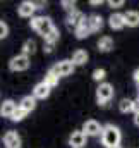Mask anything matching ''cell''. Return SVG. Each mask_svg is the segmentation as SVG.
Here are the masks:
<instances>
[{
    "mask_svg": "<svg viewBox=\"0 0 139 148\" xmlns=\"http://www.w3.org/2000/svg\"><path fill=\"white\" fill-rule=\"evenodd\" d=\"M19 107H21L22 110H26V112L35 110V107H36V98H35V97H31V95H26V97L21 100Z\"/></svg>",
    "mask_w": 139,
    "mask_h": 148,
    "instance_id": "cell-18",
    "label": "cell"
},
{
    "mask_svg": "<svg viewBox=\"0 0 139 148\" xmlns=\"http://www.w3.org/2000/svg\"><path fill=\"white\" fill-rule=\"evenodd\" d=\"M108 5H110L112 9H117V7H122V5H124V0H115V2H113V0H110V2H108Z\"/></svg>",
    "mask_w": 139,
    "mask_h": 148,
    "instance_id": "cell-28",
    "label": "cell"
},
{
    "mask_svg": "<svg viewBox=\"0 0 139 148\" xmlns=\"http://www.w3.org/2000/svg\"><path fill=\"white\" fill-rule=\"evenodd\" d=\"M43 81H45L50 88H53V86H57V84H59V77H57L53 73H50V71L46 73V76H45V79H43Z\"/></svg>",
    "mask_w": 139,
    "mask_h": 148,
    "instance_id": "cell-23",
    "label": "cell"
},
{
    "mask_svg": "<svg viewBox=\"0 0 139 148\" xmlns=\"http://www.w3.org/2000/svg\"><path fill=\"white\" fill-rule=\"evenodd\" d=\"M113 148H122V147H120V145H119V147H113Z\"/></svg>",
    "mask_w": 139,
    "mask_h": 148,
    "instance_id": "cell-34",
    "label": "cell"
},
{
    "mask_svg": "<svg viewBox=\"0 0 139 148\" xmlns=\"http://www.w3.org/2000/svg\"><path fill=\"white\" fill-rule=\"evenodd\" d=\"M7 35H9V26L3 21H0V40L7 38Z\"/></svg>",
    "mask_w": 139,
    "mask_h": 148,
    "instance_id": "cell-26",
    "label": "cell"
},
{
    "mask_svg": "<svg viewBox=\"0 0 139 148\" xmlns=\"http://www.w3.org/2000/svg\"><path fill=\"white\" fill-rule=\"evenodd\" d=\"M103 126H100V122H96L95 119H89L82 124V133L86 136H102Z\"/></svg>",
    "mask_w": 139,
    "mask_h": 148,
    "instance_id": "cell-6",
    "label": "cell"
},
{
    "mask_svg": "<svg viewBox=\"0 0 139 148\" xmlns=\"http://www.w3.org/2000/svg\"><path fill=\"white\" fill-rule=\"evenodd\" d=\"M38 9L36 7V3H33V2H21L19 3V7H17V14L21 16V17H35L33 14H35V10Z\"/></svg>",
    "mask_w": 139,
    "mask_h": 148,
    "instance_id": "cell-8",
    "label": "cell"
},
{
    "mask_svg": "<svg viewBox=\"0 0 139 148\" xmlns=\"http://www.w3.org/2000/svg\"><path fill=\"white\" fill-rule=\"evenodd\" d=\"M113 97V86L110 83H102L98 88H96V100L102 107H106L108 102L112 100Z\"/></svg>",
    "mask_w": 139,
    "mask_h": 148,
    "instance_id": "cell-3",
    "label": "cell"
},
{
    "mask_svg": "<svg viewBox=\"0 0 139 148\" xmlns=\"http://www.w3.org/2000/svg\"><path fill=\"white\" fill-rule=\"evenodd\" d=\"M88 21H89L91 33H96V31H100V29L103 28V17H102L100 14H93V16H89Z\"/></svg>",
    "mask_w": 139,
    "mask_h": 148,
    "instance_id": "cell-16",
    "label": "cell"
},
{
    "mask_svg": "<svg viewBox=\"0 0 139 148\" xmlns=\"http://www.w3.org/2000/svg\"><path fill=\"white\" fill-rule=\"evenodd\" d=\"M35 52H36V41L35 40H26L24 45H22V53L29 57V55H33Z\"/></svg>",
    "mask_w": 139,
    "mask_h": 148,
    "instance_id": "cell-21",
    "label": "cell"
},
{
    "mask_svg": "<svg viewBox=\"0 0 139 148\" xmlns=\"http://www.w3.org/2000/svg\"><path fill=\"white\" fill-rule=\"evenodd\" d=\"M29 24H31V28L35 29L36 33L41 35L43 38H46L53 29H55L52 19H50V17H43V16H36V17H33Z\"/></svg>",
    "mask_w": 139,
    "mask_h": 148,
    "instance_id": "cell-2",
    "label": "cell"
},
{
    "mask_svg": "<svg viewBox=\"0 0 139 148\" xmlns=\"http://www.w3.org/2000/svg\"><path fill=\"white\" fill-rule=\"evenodd\" d=\"M29 64H31L29 57L24 55V53H19V55H16V57L10 59V62H9V69L14 71V73H21V71H26V69L29 67Z\"/></svg>",
    "mask_w": 139,
    "mask_h": 148,
    "instance_id": "cell-4",
    "label": "cell"
},
{
    "mask_svg": "<svg viewBox=\"0 0 139 148\" xmlns=\"http://www.w3.org/2000/svg\"><path fill=\"white\" fill-rule=\"evenodd\" d=\"M98 50L103 52V53L113 50V40H112L110 36H102L100 40H98Z\"/></svg>",
    "mask_w": 139,
    "mask_h": 148,
    "instance_id": "cell-19",
    "label": "cell"
},
{
    "mask_svg": "<svg viewBox=\"0 0 139 148\" xmlns=\"http://www.w3.org/2000/svg\"><path fill=\"white\" fill-rule=\"evenodd\" d=\"M138 98H139V95H138Z\"/></svg>",
    "mask_w": 139,
    "mask_h": 148,
    "instance_id": "cell-35",
    "label": "cell"
},
{
    "mask_svg": "<svg viewBox=\"0 0 139 148\" xmlns=\"http://www.w3.org/2000/svg\"><path fill=\"white\" fill-rule=\"evenodd\" d=\"M26 115H28V112H26V110H22V109H21V107L17 105V109H16V112L12 114L10 121H14V122H21V121H22V119H24Z\"/></svg>",
    "mask_w": 139,
    "mask_h": 148,
    "instance_id": "cell-22",
    "label": "cell"
},
{
    "mask_svg": "<svg viewBox=\"0 0 139 148\" xmlns=\"http://www.w3.org/2000/svg\"><path fill=\"white\" fill-rule=\"evenodd\" d=\"M50 90H52V88H50L45 81H41V83H38L35 88H33V97H35L36 100H38V98H40V100H45V98L50 95Z\"/></svg>",
    "mask_w": 139,
    "mask_h": 148,
    "instance_id": "cell-12",
    "label": "cell"
},
{
    "mask_svg": "<svg viewBox=\"0 0 139 148\" xmlns=\"http://www.w3.org/2000/svg\"><path fill=\"white\" fill-rule=\"evenodd\" d=\"M43 50H45L46 53H52V52H53V45H48V43H45V47H43Z\"/></svg>",
    "mask_w": 139,
    "mask_h": 148,
    "instance_id": "cell-29",
    "label": "cell"
},
{
    "mask_svg": "<svg viewBox=\"0 0 139 148\" xmlns=\"http://www.w3.org/2000/svg\"><path fill=\"white\" fill-rule=\"evenodd\" d=\"M62 5H64V7H65V9H67V10H74V5H76V2H74V0H62Z\"/></svg>",
    "mask_w": 139,
    "mask_h": 148,
    "instance_id": "cell-27",
    "label": "cell"
},
{
    "mask_svg": "<svg viewBox=\"0 0 139 148\" xmlns=\"http://www.w3.org/2000/svg\"><path fill=\"white\" fill-rule=\"evenodd\" d=\"M17 109V105H16V102L14 100H3V103L0 105V115L2 117H12V114L16 112Z\"/></svg>",
    "mask_w": 139,
    "mask_h": 148,
    "instance_id": "cell-14",
    "label": "cell"
},
{
    "mask_svg": "<svg viewBox=\"0 0 139 148\" xmlns=\"http://www.w3.org/2000/svg\"><path fill=\"white\" fill-rule=\"evenodd\" d=\"M59 36H60V35H59V29L55 28V29H53V31H52L48 36L45 38V43H48V45H53L55 41H59Z\"/></svg>",
    "mask_w": 139,
    "mask_h": 148,
    "instance_id": "cell-24",
    "label": "cell"
},
{
    "mask_svg": "<svg viewBox=\"0 0 139 148\" xmlns=\"http://www.w3.org/2000/svg\"><path fill=\"white\" fill-rule=\"evenodd\" d=\"M132 112H134V114H138V112H139V98H138V100H134V110H132Z\"/></svg>",
    "mask_w": 139,
    "mask_h": 148,
    "instance_id": "cell-30",
    "label": "cell"
},
{
    "mask_svg": "<svg viewBox=\"0 0 139 148\" xmlns=\"http://www.w3.org/2000/svg\"><path fill=\"white\" fill-rule=\"evenodd\" d=\"M86 138L88 136L82 131H72V134L69 138V145L72 148H82V147H86Z\"/></svg>",
    "mask_w": 139,
    "mask_h": 148,
    "instance_id": "cell-9",
    "label": "cell"
},
{
    "mask_svg": "<svg viewBox=\"0 0 139 148\" xmlns=\"http://www.w3.org/2000/svg\"><path fill=\"white\" fill-rule=\"evenodd\" d=\"M74 67L76 66H74L72 60H60L50 69V73H53L57 77H62V76H69V74L74 73Z\"/></svg>",
    "mask_w": 139,
    "mask_h": 148,
    "instance_id": "cell-5",
    "label": "cell"
},
{
    "mask_svg": "<svg viewBox=\"0 0 139 148\" xmlns=\"http://www.w3.org/2000/svg\"><path fill=\"white\" fill-rule=\"evenodd\" d=\"M86 16L81 12V10H77V9H74V10H70L69 12V16H67V26L69 28H77L81 23H82V19H84Z\"/></svg>",
    "mask_w": 139,
    "mask_h": 148,
    "instance_id": "cell-10",
    "label": "cell"
},
{
    "mask_svg": "<svg viewBox=\"0 0 139 148\" xmlns=\"http://www.w3.org/2000/svg\"><path fill=\"white\" fill-rule=\"evenodd\" d=\"M74 33H76V38H77V40H84V38H88L89 35H91V28H89V21H88V17L82 19V23L74 29Z\"/></svg>",
    "mask_w": 139,
    "mask_h": 148,
    "instance_id": "cell-11",
    "label": "cell"
},
{
    "mask_svg": "<svg viewBox=\"0 0 139 148\" xmlns=\"http://www.w3.org/2000/svg\"><path fill=\"white\" fill-rule=\"evenodd\" d=\"M72 62H74V66H84L88 62V52L86 50H76L72 53Z\"/></svg>",
    "mask_w": 139,
    "mask_h": 148,
    "instance_id": "cell-17",
    "label": "cell"
},
{
    "mask_svg": "<svg viewBox=\"0 0 139 148\" xmlns=\"http://www.w3.org/2000/svg\"><path fill=\"white\" fill-rule=\"evenodd\" d=\"M108 24H110L112 29H122V28L125 26V17H124V14H120V12L112 14V16L108 17Z\"/></svg>",
    "mask_w": 139,
    "mask_h": 148,
    "instance_id": "cell-13",
    "label": "cell"
},
{
    "mask_svg": "<svg viewBox=\"0 0 139 148\" xmlns=\"http://www.w3.org/2000/svg\"><path fill=\"white\" fill-rule=\"evenodd\" d=\"M134 122H136V126H139V112L134 114Z\"/></svg>",
    "mask_w": 139,
    "mask_h": 148,
    "instance_id": "cell-33",
    "label": "cell"
},
{
    "mask_svg": "<svg viewBox=\"0 0 139 148\" xmlns=\"http://www.w3.org/2000/svg\"><path fill=\"white\" fill-rule=\"evenodd\" d=\"M120 138H122V134H120L119 127H115L113 124L103 126V131H102V143H103V147H106V148L119 147Z\"/></svg>",
    "mask_w": 139,
    "mask_h": 148,
    "instance_id": "cell-1",
    "label": "cell"
},
{
    "mask_svg": "<svg viewBox=\"0 0 139 148\" xmlns=\"http://www.w3.org/2000/svg\"><path fill=\"white\" fill-rule=\"evenodd\" d=\"M89 3H91V5H102V0H91Z\"/></svg>",
    "mask_w": 139,
    "mask_h": 148,
    "instance_id": "cell-32",
    "label": "cell"
},
{
    "mask_svg": "<svg viewBox=\"0 0 139 148\" xmlns=\"http://www.w3.org/2000/svg\"><path fill=\"white\" fill-rule=\"evenodd\" d=\"M119 110L122 114H127V112L134 110V100H129V98H122L120 103H119Z\"/></svg>",
    "mask_w": 139,
    "mask_h": 148,
    "instance_id": "cell-20",
    "label": "cell"
},
{
    "mask_svg": "<svg viewBox=\"0 0 139 148\" xmlns=\"http://www.w3.org/2000/svg\"><path fill=\"white\" fill-rule=\"evenodd\" d=\"M134 81H136V84L139 86V69H136V71H134Z\"/></svg>",
    "mask_w": 139,
    "mask_h": 148,
    "instance_id": "cell-31",
    "label": "cell"
},
{
    "mask_svg": "<svg viewBox=\"0 0 139 148\" xmlns=\"http://www.w3.org/2000/svg\"><path fill=\"white\" fill-rule=\"evenodd\" d=\"M105 69H95V71H93V79H95V81H103L105 79Z\"/></svg>",
    "mask_w": 139,
    "mask_h": 148,
    "instance_id": "cell-25",
    "label": "cell"
},
{
    "mask_svg": "<svg viewBox=\"0 0 139 148\" xmlns=\"http://www.w3.org/2000/svg\"><path fill=\"white\" fill-rule=\"evenodd\" d=\"M124 17H125V26H129V28H138L139 26V12L138 10H127L124 14Z\"/></svg>",
    "mask_w": 139,
    "mask_h": 148,
    "instance_id": "cell-15",
    "label": "cell"
},
{
    "mask_svg": "<svg viewBox=\"0 0 139 148\" xmlns=\"http://www.w3.org/2000/svg\"><path fill=\"white\" fill-rule=\"evenodd\" d=\"M3 145L5 148H21V136L16 131H7L3 134Z\"/></svg>",
    "mask_w": 139,
    "mask_h": 148,
    "instance_id": "cell-7",
    "label": "cell"
}]
</instances>
